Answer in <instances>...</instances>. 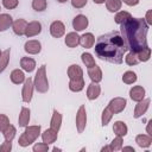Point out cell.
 Masks as SVG:
<instances>
[{
    "mask_svg": "<svg viewBox=\"0 0 152 152\" xmlns=\"http://www.w3.org/2000/svg\"><path fill=\"white\" fill-rule=\"evenodd\" d=\"M95 55L109 63L121 64L127 46L119 31H112L100 36L95 43Z\"/></svg>",
    "mask_w": 152,
    "mask_h": 152,
    "instance_id": "1",
    "label": "cell"
},
{
    "mask_svg": "<svg viewBox=\"0 0 152 152\" xmlns=\"http://www.w3.org/2000/svg\"><path fill=\"white\" fill-rule=\"evenodd\" d=\"M121 25V37L131 52L138 53L147 46L148 25L142 18H129Z\"/></svg>",
    "mask_w": 152,
    "mask_h": 152,
    "instance_id": "2",
    "label": "cell"
},
{
    "mask_svg": "<svg viewBox=\"0 0 152 152\" xmlns=\"http://www.w3.org/2000/svg\"><path fill=\"white\" fill-rule=\"evenodd\" d=\"M40 135V126L36 125V126H27L25 132L19 137L18 144L21 147H26L28 145H31L32 142L36 141V139Z\"/></svg>",
    "mask_w": 152,
    "mask_h": 152,
    "instance_id": "3",
    "label": "cell"
},
{
    "mask_svg": "<svg viewBox=\"0 0 152 152\" xmlns=\"http://www.w3.org/2000/svg\"><path fill=\"white\" fill-rule=\"evenodd\" d=\"M33 86L36 88V90L38 93H46L49 90V82H48V76H46V66L43 64L42 66L38 68L36 76H34V81H33Z\"/></svg>",
    "mask_w": 152,
    "mask_h": 152,
    "instance_id": "4",
    "label": "cell"
},
{
    "mask_svg": "<svg viewBox=\"0 0 152 152\" xmlns=\"http://www.w3.org/2000/svg\"><path fill=\"white\" fill-rule=\"evenodd\" d=\"M126 104H127L126 99H124V97H114V99H112L109 101L107 107L109 108V110L113 114H118V113H121L125 109Z\"/></svg>",
    "mask_w": 152,
    "mask_h": 152,
    "instance_id": "5",
    "label": "cell"
},
{
    "mask_svg": "<svg viewBox=\"0 0 152 152\" xmlns=\"http://www.w3.org/2000/svg\"><path fill=\"white\" fill-rule=\"evenodd\" d=\"M33 81L31 77L25 78L24 81V86H23V91H21V96H23V101L28 103L32 100V94H33Z\"/></svg>",
    "mask_w": 152,
    "mask_h": 152,
    "instance_id": "6",
    "label": "cell"
},
{
    "mask_svg": "<svg viewBox=\"0 0 152 152\" xmlns=\"http://www.w3.org/2000/svg\"><path fill=\"white\" fill-rule=\"evenodd\" d=\"M87 125V113H86V107L82 104L76 114V127H77V132L82 133L86 128Z\"/></svg>",
    "mask_w": 152,
    "mask_h": 152,
    "instance_id": "7",
    "label": "cell"
},
{
    "mask_svg": "<svg viewBox=\"0 0 152 152\" xmlns=\"http://www.w3.org/2000/svg\"><path fill=\"white\" fill-rule=\"evenodd\" d=\"M40 32H42V24L37 20H33V21L27 24L26 30H25V36L27 38H31V37H34V36L39 34Z\"/></svg>",
    "mask_w": 152,
    "mask_h": 152,
    "instance_id": "8",
    "label": "cell"
},
{
    "mask_svg": "<svg viewBox=\"0 0 152 152\" xmlns=\"http://www.w3.org/2000/svg\"><path fill=\"white\" fill-rule=\"evenodd\" d=\"M65 32V26L62 21L59 20H55L51 25H50V33L53 38H61Z\"/></svg>",
    "mask_w": 152,
    "mask_h": 152,
    "instance_id": "9",
    "label": "cell"
},
{
    "mask_svg": "<svg viewBox=\"0 0 152 152\" xmlns=\"http://www.w3.org/2000/svg\"><path fill=\"white\" fill-rule=\"evenodd\" d=\"M88 23H89V21H88V18H87L86 15L78 14V15H76V17L72 19V27H74V30H75L76 32L83 31L84 28H87Z\"/></svg>",
    "mask_w": 152,
    "mask_h": 152,
    "instance_id": "10",
    "label": "cell"
},
{
    "mask_svg": "<svg viewBox=\"0 0 152 152\" xmlns=\"http://www.w3.org/2000/svg\"><path fill=\"white\" fill-rule=\"evenodd\" d=\"M24 50H25L27 53H30V55H37V53H39L40 50H42V44H40L39 40H36V39H33V40H27V42L25 43V45H24Z\"/></svg>",
    "mask_w": 152,
    "mask_h": 152,
    "instance_id": "11",
    "label": "cell"
},
{
    "mask_svg": "<svg viewBox=\"0 0 152 152\" xmlns=\"http://www.w3.org/2000/svg\"><path fill=\"white\" fill-rule=\"evenodd\" d=\"M150 102H151L150 99H142L141 101L138 102V104H135V108H134V118L135 119L142 116L146 113V110L148 109Z\"/></svg>",
    "mask_w": 152,
    "mask_h": 152,
    "instance_id": "12",
    "label": "cell"
},
{
    "mask_svg": "<svg viewBox=\"0 0 152 152\" xmlns=\"http://www.w3.org/2000/svg\"><path fill=\"white\" fill-rule=\"evenodd\" d=\"M88 76L90 77L91 82H95V83L101 82V80H102V71H101L100 66L96 65V64H94L93 66H89L88 68Z\"/></svg>",
    "mask_w": 152,
    "mask_h": 152,
    "instance_id": "13",
    "label": "cell"
},
{
    "mask_svg": "<svg viewBox=\"0 0 152 152\" xmlns=\"http://www.w3.org/2000/svg\"><path fill=\"white\" fill-rule=\"evenodd\" d=\"M129 97L135 102L141 101L142 99H145V89L141 86H134L129 90Z\"/></svg>",
    "mask_w": 152,
    "mask_h": 152,
    "instance_id": "14",
    "label": "cell"
},
{
    "mask_svg": "<svg viewBox=\"0 0 152 152\" xmlns=\"http://www.w3.org/2000/svg\"><path fill=\"white\" fill-rule=\"evenodd\" d=\"M68 77L70 80H80L83 78V70L80 65L72 64L68 68Z\"/></svg>",
    "mask_w": 152,
    "mask_h": 152,
    "instance_id": "15",
    "label": "cell"
},
{
    "mask_svg": "<svg viewBox=\"0 0 152 152\" xmlns=\"http://www.w3.org/2000/svg\"><path fill=\"white\" fill-rule=\"evenodd\" d=\"M26 26H27V23H26L25 19H17V20L13 21V24H12L13 32H14L17 36H23V34H25Z\"/></svg>",
    "mask_w": 152,
    "mask_h": 152,
    "instance_id": "16",
    "label": "cell"
},
{
    "mask_svg": "<svg viewBox=\"0 0 152 152\" xmlns=\"http://www.w3.org/2000/svg\"><path fill=\"white\" fill-rule=\"evenodd\" d=\"M100 93H101V88H100V86H99L97 83H95V82H91V83L88 86V88H87V97H88L89 100H95V99H97L99 95H100Z\"/></svg>",
    "mask_w": 152,
    "mask_h": 152,
    "instance_id": "17",
    "label": "cell"
},
{
    "mask_svg": "<svg viewBox=\"0 0 152 152\" xmlns=\"http://www.w3.org/2000/svg\"><path fill=\"white\" fill-rule=\"evenodd\" d=\"M135 142L138 144V146L142 148H147L152 144V137L148 134H138L135 137Z\"/></svg>",
    "mask_w": 152,
    "mask_h": 152,
    "instance_id": "18",
    "label": "cell"
},
{
    "mask_svg": "<svg viewBox=\"0 0 152 152\" xmlns=\"http://www.w3.org/2000/svg\"><path fill=\"white\" fill-rule=\"evenodd\" d=\"M94 43H95V37H94L93 33H90V32L84 33L83 36L80 37V44H81L83 48H86V49L93 48Z\"/></svg>",
    "mask_w": 152,
    "mask_h": 152,
    "instance_id": "19",
    "label": "cell"
},
{
    "mask_svg": "<svg viewBox=\"0 0 152 152\" xmlns=\"http://www.w3.org/2000/svg\"><path fill=\"white\" fill-rule=\"evenodd\" d=\"M20 66L27 72H32L36 68V61L31 57H23L20 59Z\"/></svg>",
    "mask_w": 152,
    "mask_h": 152,
    "instance_id": "20",
    "label": "cell"
},
{
    "mask_svg": "<svg viewBox=\"0 0 152 152\" xmlns=\"http://www.w3.org/2000/svg\"><path fill=\"white\" fill-rule=\"evenodd\" d=\"M57 133H58V132L53 131L52 128H49V129L44 131V132L42 133L43 142H45V144H48V145L55 142V141L57 140Z\"/></svg>",
    "mask_w": 152,
    "mask_h": 152,
    "instance_id": "21",
    "label": "cell"
},
{
    "mask_svg": "<svg viewBox=\"0 0 152 152\" xmlns=\"http://www.w3.org/2000/svg\"><path fill=\"white\" fill-rule=\"evenodd\" d=\"M13 24V19L10 14L7 13H2L0 14V32L6 31L7 28H10Z\"/></svg>",
    "mask_w": 152,
    "mask_h": 152,
    "instance_id": "22",
    "label": "cell"
},
{
    "mask_svg": "<svg viewBox=\"0 0 152 152\" xmlns=\"http://www.w3.org/2000/svg\"><path fill=\"white\" fill-rule=\"evenodd\" d=\"M30 109L26 108V107H23L21 110H20V114H19V119H18V122H19V126L20 127H26L28 125V121H30Z\"/></svg>",
    "mask_w": 152,
    "mask_h": 152,
    "instance_id": "23",
    "label": "cell"
},
{
    "mask_svg": "<svg viewBox=\"0 0 152 152\" xmlns=\"http://www.w3.org/2000/svg\"><path fill=\"white\" fill-rule=\"evenodd\" d=\"M62 125V115L59 112H57L56 109L52 113V118H51V122H50V128H52L53 131L58 132Z\"/></svg>",
    "mask_w": 152,
    "mask_h": 152,
    "instance_id": "24",
    "label": "cell"
},
{
    "mask_svg": "<svg viewBox=\"0 0 152 152\" xmlns=\"http://www.w3.org/2000/svg\"><path fill=\"white\" fill-rule=\"evenodd\" d=\"M65 45L69 48H76L80 44V36L76 32H69L65 37Z\"/></svg>",
    "mask_w": 152,
    "mask_h": 152,
    "instance_id": "25",
    "label": "cell"
},
{
    "mask_svg": "<svg viewBox=\"0 0 152 152\" xmlns=\"http://www.w3.org/2000/svg\"><path fill=\"white\" fill-rule=\"evenodd\" d=\"M113 131H114V133H115L116 135H119V137H125V135L127 134L128 128H127V126H126L125 122H122V121H116V122H114Z\"/></svg>",
    "mask_w": 152,
    "mask_h": 152,
    "instance_id": "26",
    "label": "cell"
},
{
    "mask_svg": "<svg viewBox=\"0 0 152 152\" xmlns=\"http://www.w3.org/2000/svg\"><path fill=\"white\" fill-rule=\"evenodd\" d=\"M10 77H11V81H12L14 84H21V83L25 81V75H24V72H23L21 70H19V69H14V70L11 72Z\"/></svg>",
    "mask_w": 152,
    "mask_h": 152,
    "instance_id": "27",
    "label": "cell"
},
{
    "mask_svg": "<svg viewBox=\"0 0 152 152\" xmlns=\"http://www.w3.org/2000/svg\"><path fill=\"white\" fill-rule=\"evenodd\" d=\"M10 53H11V50L10 49H6L5 51L1 52L0 55V74L2 71H5V69L7 68L8 65V62H10Z\"/></svg>",
    "mask_w": 152,
    "mask_h": 152,
    "instance_id": "28",
    "label": "cell"
},
{
    "mask_svg": "<svg viewBox=\"0 0 152 152\" xmlns=\"http://www.w3.org/2000/svg\"><path fill=\"white\" fill-rule=\"evenodd\" d=\"M83 88H84V80L83 78H80V80H70V82H69V89L71 91L78 93Z\"/></svg>",
    "mask_w": 152,
    "mask_h": 152,
    "instance_id": "29",
    "label": "cell"
},
{
    "mask_svg": "<svg viewBox=\"0 0 152 152\" xmlns=\"http://www.w3.org/2000/svg\"><path fill=\"white\" fill-rule=\"evenodd\" d=\"M121 0H106V7L109 12H118L121 8Z\"/></svg>",
    "mask_w": 152,
    "mask_h": 152,
    "instance_id": "30",
    "label": "cell"
},
{
    "mask_svg": "<svg viewBox=\"0 0 152 152\" xmlns=\"http://www.w3.org/2000/svg\"><path fill=\"white\" fill-rule=\"evenodd\" d=\"M15 133H17V129H15V127H14L13 125H11V124L2 131V134H4L5 139H6V140H10V141H12V140L14 139Z\"/></svg>",
    "mask_w": 152,
    "mask_h": 152,
    "instance_id": "31",
    "label": "cell"
},
{
    "mask_svg": "<svg viewBox=\"0 0 152 152\" xmlns=\"http://www.w3.org/2000/svg\"><path fill=\"white\" fill-rule=\"evenodd\" d=\"M137 57H138L139 62H147L151 57V49L148 46H146L145 49H142L141 51H139L137 53Z\"/></svg>",
    "mask_w": 152,
    "mask_h": 152,
    "instance_id": "32",
    "label": "cell"
},
{
    "mask_svg": "<svg viewBox=\"0 0 152 152\" xmlns=\"http://www.w3.org/2000/svg\"><path fill=\"white\" fill-rule=\"evenodd\" d=\"M122 81L126 84H133L137 81V74L133 71H126L122 75Z\"/></svg>",
    "mask_w": 152,
    "mask_h": 152,
    "instance_id": "33",
    "label": "cell"
},
{
    "mask_svg": "<svg viewBox=\"0 0 152 152\" xmlns=\"http://www.w3.org/2000/svg\"><path fill=\"white\" fill-rule=\"evenodd\" d=\"M131 17H132V15H131V13H129V12H127V11H120L119 13H116V15H115L114 20H115V23H116V24H122L125 20L129 19Z\"/></svg>",
    "mask_w": 152,
    "mask_h": 152,
    "instance_id": "34",
    "label": "cell"
},
{
    "mask_svg": "<svg viewBox=\"0 0 152 152\" xmlns=\"http://www.w3.org/2000/svg\"><path fill=\"white\" fill-rule=\"evenodd\" d=\"M48 2L46 0H33L32 1V8L37 12H43L44 10H46Z\"/></svg>",
    "mask_w": 152,
    "mask_h": 152,
    "instance_id": "35",
    "label": "cell"
},
{
    "mask_svg": "<svg viewBox=\"0 0 152 152\" xmlns=\"http://www.w3.org/2000/svg\"><path fill=\"white\" fill-rule=\"evenodd\" d=\"M112 116H113V113L109 110L108 107H106L102 112V118H101V122H102V126H107L109 124V121L112 120Z\"/></svg>",
    "mask_w": 152,
    "mask_h": 152,
    "instance_id": "36",
    "label": "cell"
},
{
    "mask_svg": "<svg viewBox=\"0 0 152 152\" xmlns=\"http://www.w3.org/2000/svg\"><path fill=\"white\" fill-rule=\"evenodd\" d=\"M81 59H82V62L86 64V66H93L94 64H95V59H94V57L90 55V53H88V52H83L82 53V56H81Z\"/></svg>",
    "mask_w": 152,
    "mask_h": 152,
    "instance_id": "37",
    "label": "cell"
},
{
    "mask_svg": "<svg viewBox=\"0 0 152 152\" xmlns=\"http://www.w3.org/2000/svg\"><path fill=\"white\" fill-rule=\"evenodd\" d=\"M109 147H110V151H119V150H121L122 148V137L116 135V138L113 139V141L110 142Z\"/></svg>",
    "mask_w": 152,
    "mask_h": 152,
    "instance_id": "38",
    "label": "cell"
},
{
    "mask_svg": "<svg viewBox=\"0 0 152 152\" xmlns=\"http://www.w3.org/2000/svg\"><path fill=\"white\" fill-rule=\"evenodd\" d=\"M125 61H126V63H127L128 65H137V64L139 63V59H138L137 55H135V53H133V52H131V51L127 53V56H126Z\"/></svg>",
    "mask_w": 152,
    "mask_h": 152,
    "instance_id": "39",
    "label": "cell"
},
{
    "mask_svg": "<svg viewBox=\"0 0 152 152\" xmlns=\"http://www.w3.org/2000/svg\"><path fill=\"white\" fill-rule=\"evenodd\" d=\"M18 0H2V5L7 10H13L18 6Z\"/></svg>",
    "mask_w": 152,
    "mask_h": 152,
    "instance_id": "40",
    "label": "cell"
},
{
    "mask_svg": "<svg viewBox=\"0 0 152 152\" xmlns=\"http://www.w3.org/2000/svg\"><path fill=\"white\" fill-rule=\"evenodd\" d=\"M10 125V119L5 114H0V132H2Z\"/></svg>",
    "mask_w": 152,
    "mask_h": 152,
    "instance_id": "41",
    "label": "cell"
},
{
    "mask_svg": "<svg viewBox=\"0 0 152 152\" xmlns=\"http://www.w3.org/2000/svg\"><path fill=\"white\" fill-rule=\"evenodd\" d=\"M48 150H49V145L45 142H39V144H36L33 146L34 152H46Z\"/></svg>",
    "mask_w": 152,
    "mask_h": 152,
    "instance_id": "42",
    "label": "cell"
},
{
    "mask_svg": "<svg viewBox=\"0 0 152 152\" xmlns=\"http://www.w3.org/2000/svg\"><path fill=\"white\" fill-rule=\"evenodd\" d=\"M12 150V141L6 140L0 145V152H10Z\"/></svg>",
    "mask_w": 152,
    "mask_h": 152,
    "instance_id": "43",
    "label": "cell"
},
{
    "mask_svg": "<svg viewBox=\"0 0 152 152\" xmlns=\"http://www.w3.org/2000/svg\"><path fill=\"white\" fill-rule=\"evenodd\" d=\"M88 0H71V5L75 8H83L87 5Z\"/></svg>",
    "mask_w": 152,
    "mask_h": 152,
    "instance_id": "44",
    "label": "cell"
},
{
    "mask_svg": "<svg viewBox=\"0 0 152 152\" xmlns=\"http://www.w3.org/2000/svg\"><path fill=\"white\" fill-rule=\"evenodd\" d=\"M151 14H152V11L148 10L147 13H146V18H145V21H146V24H147L148 26L152 25V17H151Z\"/></svg>",
    "mask_w": 152,
    "mask_h": 152,
    "instance_id": "45",
    "label": "cell"
},
{
    "mask_svg": "<svg viewBox=\"0 0 152 152\" xmlns=\"http://www.w3.org/2000/svg\"><path fill=\"white\" fill-rule=\"evenodd\" d=\"M124 2L128 6H135L139 4V0H124Z\"/></svg>",
    "mask_w": 152,
    "mask_h": 152,
    "instance_id": "46",
    "label": "cell"
},
{
    "mask_svg": "<svg viewBox=\"0 0 152 152\" xmlns=\"http://www.w3.org/2000/svg\"><path fill=\"white\" fill-rule=\"evenodd\" d=\"M101 151H102V152H104V151H110V147H109V146H104V147H102Z\"/></svg>",
    "mask_w": 152,
    "mask_h": 152,
    "instance_id": "47",
    "label": "cell"
},
{
    "mask_svg": "<svg viewBox=\"0 0 152 152\" xmlns=\"http://www.w3.org/2000/svg\"><path fill=\"white\" fill-rule=\"evenodd\" d=\"M125 150H127V151H133L134 152V148L133 147H131V146H127V147H124V151Z\"/></svg>",
    "mask_w": 152,
    "mask_h": 152,
    "instance_id": "48",
    "label": "cell"
},
{
    "mask_svg": "<svg viewBox=\"0 0 152 152\" xmlns=\"http://www.w3.org/2000/svg\"><path fill=\"white\" fill-rule=\"evenodd\" d=\"M95 4H103V2H106V0H93Z\"/></svg>",
    "mask_w": 152,
    "mask_h": 152,
    "instance_id": "49",
    "label": "cell"
},
{
    "mask_svg": "<svg viewBox=\"0 0 152 152\" xmlns=\"http://www.w3.org/2000/svg\"><path fill=\"white\" fill-rule=\"evenodd\" d=\"M57 1H58V2H61V4H63V2H66L68 0H57Z\"/></svg>",
    "mask_w": 152,
    "mask_h": 152,
    "instance_id": "50",
    "label": "cell"
},
{
    "mask_svg": "<svg viewBox=\"0 0 152 152\" xmlns=\"http://www.w3.org/2000/svg\"><path fill=\"white\" fill-rule=\"evenodd\" d=\"M0 55H1V51H0Z\"/></svg>",
    "mask_w": 152,
    "mask_h": 152,
    "instance_id": "51",
    "label": "cell"
},
{
    "mask_svg": "<svg viewBox=\"0 0 152 152\" xmlns=\"http://www.w3.org/2000/svg\"><path fill=\"white\" fill-rule=\"evenodd\" d=\"M0 10H1V8H0Z\"/></svg>",
    "mask_w": 152,
    "mask_h": 152,
    "instance_id": "52",
    "label": "cell"
}]
</instances>
